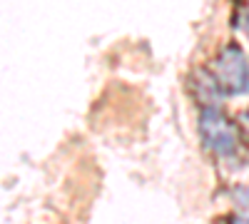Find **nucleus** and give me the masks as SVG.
I'll return each instance as SVG.
<instances>
[{
	"instance_id": "f257e3e1",
	"label": "nucleus",
	"mask_w": 249,
	"mask_h": 224,
	"mask_svg": "<svg viewBox=\"0 0 249 224\" xmlns=\"http://www.w3.org/2000/svg\"><path fill=\"white\" fill-rule=\"evenodd\" d=\"M197 132L202 147L217 159H237L242 150V130L237 122L227 115L222 107H199L197 115Z\"/></svg>"
},
{
	"instance_id": "f03ea898",
	"label": "nucleus",
	"mask_w": 249,
	"mask_h": 224,
	"mask_svg": "<svg viewBox=\"0 0 249 224\" xmlns=\"http://www.w3.org/2000/svg\"><path fill=\"white\" fill-rule=\"evenodd\" d=\"M210 70L224 97L249 95V57L239 43L230 40V43L219 45Z\"/></svg>"
},
{
	"instance_id": "7ed1b4c3",
	"label": "nucleus",
	"mask_w": 249,
	"mask_h": 224,
	"mask_svg": "<svg viewBox=\"0 0 249 224\" xmlns=\"http://www.w3.org/2000/svg\"><path fill=\"white\" fill-rule=\"evenodd\" d=\"M190 92L195 97V103L199 107H222V90L217 85V80L212 75V70H195L190 77Z\"/></svg>"
},
{
	"instance_id": "20e7f679",
	"label": "nucleus",
	"mask_w": 249,
	"mask_h": 224,
	"mask_svg": "<svg viewBox=\"0 0 249 224\" xmlns=\"http://www.w3.org/2000/svg\"><path fill=\"white\" fill-rule=\"evenodd\" d=\"M230 197L237 212H249V185H234L230 190Z\"/></svg>"
},
{
	"instance_id": "39448f33",
	"label": "nucleus",
	"mask_w": 249,
	"mask_h": 224,
	"mask_svg": "<svg viewBox=\"0 0 249 224\" xmlns=\"http://www.w3.org/2000/svg\"><path fill=\"white\" fill-rule=\"evenodd\" d=\"M237 25H239V30L249 37V8L239 10V15H237Z\"/></svg>"
},
{
	"instance_id": "423d86ee",
	"label": "nucleus",
	"mask_w": 249,
	"mask_h": 224,
	"mask_svg": "<svg viewBox=\"0 0 249 224\" xmlns=\"http://www.w3.org/2000/svg\"><path fill=\"white\" fill-rule=\"evenodd\" d=\"M227 224H249V212H234V214H230Z\"/></svg>"
}]
</instances>
